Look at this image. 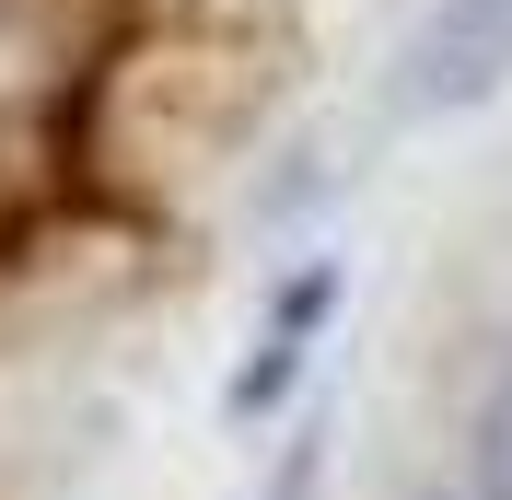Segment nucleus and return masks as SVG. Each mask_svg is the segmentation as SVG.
I'll use <instances>...</instances> for the list:
<instances>
[{
  "instance_id": "f03ea898",
  "label": "nucleus",
  "mask_w": 512,
  "mask_h": 500,
  "mask_svg": "<svg viewBox=\"0 0 512 500\" xmlns=\"http://www.w3.org/2000/svg\"><path fill=\"white\" fill-rule=\"evenodd\" d=\"M512 82V0H431L408 35V117H466Z\"/></svg>"
},
{
  "instance_id": "f257e3e1",
  "label": "nucleus",
  "mask_w": 512,
  "mask_h": 500,
  "mask_svg": "<svg viewBox=\"0 0 512 500\" xmlns=\"http://www.w3.org/2000/svg\"><path fill=\"white\" fill-rule=\"evenodd\" d=\"M117 59V0H0V175H35L82 140Z\"/></svg>"
},
{
  "instance_id": "7ed1b4c3",
  "label": "nucleus",
  "mask_w": 512,
  "mask_h": 500,
  "mask_svg": "<svg viewBox=\"0 0 512 500\" xmlns=\"http://www.w3.org/2000/svg\"><path fill=\"white\" fill-rule=\"evenodd\" d=\"M466 500H512V349L466 407Z\"/></svg>"
},
{
  "instance_id": "20e7f679",
  "label": "nucleus",
  "mask_w": 512,
  "mask_h": 500,
  "mask_svg": "<svg viewBox=\"0 0 512 500\" xmlns=\"http://www.w3.org/2000/svg\"><path fill=\"white\" fill-rule=\"evenodd\" d=\"M419 500H466V489H419Z\"/></svg>"
}]
</instances>
